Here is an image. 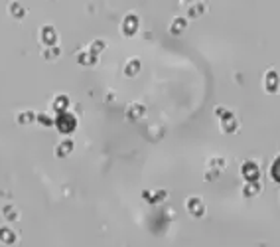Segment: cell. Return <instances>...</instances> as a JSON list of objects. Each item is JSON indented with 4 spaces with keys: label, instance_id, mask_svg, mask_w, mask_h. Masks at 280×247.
<instances>
[{
    "label": "cell",
    "instance_id": "2",
    "mask_svg": "<svg viewBox=\"0 0 280 247\" xmlns=\"http://www.w3.org/2000/svg\"><path fill=\"white\" fill-rule=\"evenodd\" d=\"M249 192H251V194L258 192V186H249V188H247V194H249Z\"/></svg>",
    "mask_w": 280,
    "mask_h": 247
},
{
    "label": "cell",
    "instance_id": "1",
    "mask_svg": "<svg viewBox=\"0 0 280 247\" xmlns=\"http://www.w3.org/2000/svg\"><path fill=\"white\" fill-rule=\"evenodd\" d=\"M272 174H274V178H278V180H280V160L274 164V168H272Z\"/></svg>",
    "mask_w": 280,
    "mask_h": 247
}]
</instances>
